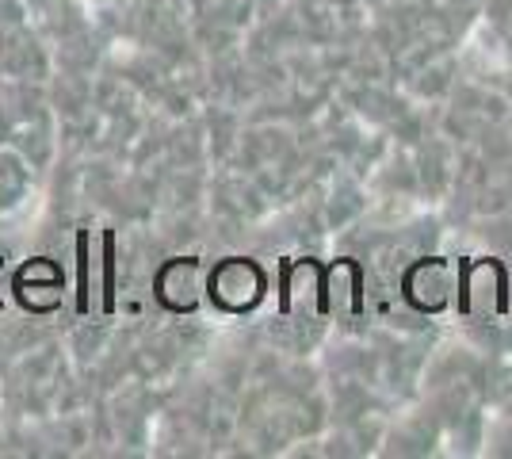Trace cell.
Wrapping results in <instances>:
<instances>
[{
  "label": "cell",
  "instance_id": "cell-1",
  "mask_svg": "<svg viewBox=\"0 0 512 459\" xmlns=\"http://www.w3.org/2000/svg\"><path fill=\"white\" fill-rule=\"evenodd\" d=\"M260 291H264V280H260V268L249 261H226L214 268L211 276V295L218 299L222 306H230V310H245V306H253L260 299Z\"/></svg>",
  "mask_w": 512,
  "mask_h": 459
},
{
  "label": "cell",
  "instance_id": "cell-2",
  "mask_svg": "<svg viewBox=\"0 0 512 459\" xmlns=\"http://www.w3.org/2000/svg\"><path fill=\"white\" fill-rule=\"evenodd\" d=\"M0 291H4V264H0ZM4 299V295H0Z\"/></svg>",
  "mask_w": 512,
  "mask_h": 459
}]
</instances>
